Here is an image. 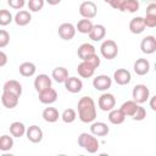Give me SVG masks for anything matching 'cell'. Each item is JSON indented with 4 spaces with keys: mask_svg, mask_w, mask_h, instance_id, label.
Segmentation results:
<instances>
[{
    "mask_svg": "<svg viewBox=\"0 0 156 156\" xmlns=\"http://www.w3.org/2000/svg\"><path fill=\"white\" fill-rule=\"evenodd\" d=\"M78 116L79 119L84 123H90L96 118V107L95 102L90 96H83L78 101Z\"/></svg>",
    "mask_w": 156,
    "mask_h": 156,
    "instance_id": "cell-1",
    "label": "cell"
},
{
    "mask_svg": "<svg viewBox=\"0 0 156 156\" xmlns=\"http://www.w3.org/2000/svg\"><path fill=\"white\" fill-rule=\"evenodd\" d=\"M78 145L87 150L90 154H94L99 150V141L94 136V134H88V133H82L78 136Z\"/></svg>",
    "mask_w": 156,
    "mask_h": 156,
    "instance_id": "cell-2",
    "label": "cell"
},
{
    "mask_svg": "<svg viewBox=\"0 0 156 156\" xmlns=\"http://www.w3.org/2000/svg\"><path fill=\"white\" fill-rule=\"evenodd\" d=\"M100 51H101V55H102L106 60H112V58H115V57L117 56V54H118V46H117V44H116L113 40L107 39V40H105V41L101 44Z\"/></svg>",
    "mask_w": 156,
    "mask_h": 156,
    "instance_id": "cell-3",
    "label": "cell"
},
{
    "mask_svg": "<svg viewBox=\"0 0 156 156\" xmlns=\"http://www.w3.org/2000/svg\"><path fill=\"white\" fill-rule=\"evenodd\" d=\"M133 100L138 104H143L145 102L147 99H149V95H150V90L146 85L144 84H136L134 88H133Z\"/></svg>",
    "mask_w": 156,
    "mask_h": 156,
    "instance_id": "cell-4",
    "label": "cell"
},
{
    "mask_svg": "<svg viewBox=\"0 0 156 156\" xmlns=\"http://www.w3.org/2000/svg\"><path fill=\"white\" fill-rule=\"evenodd\" d=\"M98 7L93 1H83L79 6V13L83 18H94L96 16Z\"/></svg>",
    "mask_w": 156,
    "mask_h": 156,
    "instance_id": "cell-5",
    "label": "cell"
},
{
    "mask_svg": "<svg viewBox=\"0 0 156 156\" xmlns=\"http://www.w3.org/2000/svg\"><path fill=\"white\" fill-rule=\"evenodd\" d=\"M98 105H99L100 110H102V111H111V110H113V107L116 105V99L112 94L105 93L99 98Z\"/></svg>",
    "mask_w": 156,
    "mask_h": 156,
    "instance_id": "cell-6",
    "label": "cell"
},
{
    "mask_svg": "<svg viewBox=\"0 0 156 156\" xmlns=\"http://www.w3.org/2000/svg\"><path fill=\"white\" fill-rule=\"evenodd\" d=\"M112 84V79L106 76V74H100L98 77L94 78L93 80V85L96 90H100V91H104V90H107Z\"/></svg>",
    "mask_w": 156,
    "mask_h": 156,
    "instance_id": "cell-7",
    "label": "cell"
},
{
    "mask_svg": "<svg viewBox=\"0 0 156 156\" xmlns=\"http://www.w3.org/2000/svg\"><path fill=\"white\" fill-rule=\"evenodd\" d=\"M76 27L72 24V23H62L60 27H58V35L61 37V39L63 40H71L74 34H76Z\"/></svg>",
    "mask_w": 156,
    "mask_h": 156,
    "instance_id": "cell-8",
    "label": "cell"
},
{
    "mask_svg": "<svg viewBox=\"0 0 156 156\" xmlns=\"http://www.w3.org/2000/svg\"><path fill=\"white\" fill-rule=\"evenodd\" d=\"M140 49L144 54H154L156 51V38L154 35L145 37L140 43Z\"/></svg>",
    "mask_w": 156,
    "mask_h": 156,
    "instance_id": "cell-9",
    "label": "cell"
},
{
    "mask_svg": "<svg viewBox=\"0 0 156 156\" xmlns=\"http://www.w3.org/2000/svg\"><path fill=\"white\" fill-rule=\"evenodd\" d=\"M113 79L117 84L119 85H126L130 82L132 79V76H130V72L128 69H124V68H118L113 73Z\"/></svg>",
    "mask_w": 156,
    "mask_h": 156,
    "instance_id": "cell-10",
    "label": "cell"
},
{
    "mask_svg": "<svg viewBox=\"0 0 156 156\" xmlns=\"http://www.w3.org/2000/svg\"><path fill=\"white\" fill-rule=\"evenodd\" d=\"M34 88L38 93H40L48 88H51V79L46 74H39L34 79Z\"/></svg>",
    "mask_w": 156,
    "mask_h": 156,
    "instance_id": "cell-11",
    "label": "cell"
},
{
    "mask_svg": "<svg viewBox=\"0 0 156 156\" xmlns=\"http://www.w3.org/2000/svg\"><path fill=\"white\" fill-rule=\"evenodd\" d=\"M18 95L13 94V93H10V91H2V95H1V102L5 107L7 108H13L17 106L18 104Z\"/></svg>",
    "mask_w": 156,
    "mask_h": 156,
    "instance_id": "cell-12",
    "label": "cell"
},
{
    "mask_svg": "<svg viewBox=\"0 0 156 156\" xmlns=\"http://www.w3.org/2000/svg\"><path fill=\"white\" fill-rule=\"evenodd\" d=\"M77 72L83 78H90L95 72V67L88 61H82L77 67Z\"/></svg>",
    "mask_w": 156,
    "mask_h": 156,
    "instance_id": "cell-13",
    "label": "cell"
},
{
    "mask_svg": "<svg viewBox=\"0 0 156 156\" xmlns=\"http://www.w3.org/2000/svg\"><path fill=\"white\" fill-rule=\"evenodd\" d=\"M57 99V93L52 88H48L39 93V101L41 104H52Z\"/></svg>",
    "mask_w": 156,
    "mask_h": 156,
    "instance_id": "cell-14",
    "label": "cell"
},
{
    "mask_svg": "<svg viewBox=\"0 0 156 156\" xmlns=\"http://www.w3.org/2000/svg\"><path fill=\"white\" fill-rule=\"evenodd\" d=\"M65 88L69 93H79L83 88V83L77 77H68L65 82Z\"/></svg>",
    "mask_w": 156,
    "mask_h": 156,
    "instance_id": "cell-15",
    "label": "cell"
},
{
    "mask_svg": "<svg viewBox=\"0 0 156 156\" xmlns=\"http://www.w3.org/2000/svg\"><path fill=\"white\" fill-rule=\"evenodd\" d=\"M26 134H27L28 140L32 143H40L43 139V130L38 126H30L27 129Z\"/></svg>",
    "mask_w": 156,
    "mask_h": 156,
    "instance_id": "cell-16",
    "label": "cell"
},
{
    "mask_svg": "<svg viewBox=\"0 0 156 156\" xmlns=\"http://www.w3.org/2000/svg\"><path fill=\"white\" fill-rule=\"evenodd\" d=\"M79 58H82L83 61L88 60L90 56H93L95 54V48L91 45V44H88V43H84L82 44L79 48H78V51H77Z\"/></svg>",
    "mask_w": 156,
    "mask_h": 156,
    "instance_id": "cell-17",
    "label": "cell"
},
{
    "mask_svg": "<svg viewBox=\"0 0 156 156\" xmlns=\"http://www.w3.org/2000/svg\"><path fill=\"white\" fill-rule=\"evenodd\" d=\"M145 27L146 26H145V21H144L143 17H134V18H132V21L129 23V29L134 34L143 33L144 29H145Z\"/></svg>",
    "mask_w": 156,
    "mask_h": 156,
    "instance_id": "cell-18",
    "label": "cell"
},
{
    "mask_svg": "<svg viewBox=\"0 0 156 156\" xmlns=\"http://www.w3.org/2000/svg\"><path fill=\"white\" fill-rule=\"evenodd\" d=\"M150 69V62L146 58H138L134 62V72L138 76H144Z\"/></svg>",
    "mask_w": 156,
    "mask_h": 156,
    "instance_id": "cell-19",
    "label": "cell"
},
{
    "mask_svg": "<svg viewBox=\"0 0 156 156\" xmlns=\"http://www.w3.org/2000/svg\"><path fill=\"white\" fill-rule=\"evenodd\" d=\"M2 91H10V93H13V94L21 96V94H22V85H21L20 82H17L15 79H10V80H7L4 84Z\"/></svg>",
    "mask_w": 156,
    "mask_h": 156,
    "instance_id": "cell-20",
    "label": "cell"
},
{
    "mask_svg": "<svg viewBox=\"0 0 156 156\" xmlns=\"http://www.w3.org/2000/svg\"><path fill=\"white\" fill-rule=\"evenodd\" d=\"M90 132L95 136H105V135H107V133L110 132V129H108V127H107L106 123H104V122H95V123L91 124Z\"/></svg>",
    "mask_w": 156,
    "mask_h": 156,
    "instance_id": "cell-21",
    "label": "cell"
},
{
    "mask_svg": "<svg viewBox=\"0 0 156 156\" xmlns=\"http://www.w3.org/2000/svg\"><path fill=\"white\" fill-rule=\"evenodd\" d=\"M106 35V28L102 24H95L89 33V38L94 41H100Z\"/></svg>",
    "mask_w": 156,
    "mask_h": 156,
    "instance_id": "cell-22",
    "label": "cell"
},
{
    "mask_svg": "<svg viewBox=\"0 0 156 156\" xmlns=\"http://www.w3.org/2000/svg\"><path fill=\"white\" fill-rule=\"evenodd\" d=\"M30 20H32V16H30V13H29L28 11H26V10L18 11V12L16 13V16H15V22H16V24H17V26H21V27L28 24V23L30 22Z\"/></svg>",
    "mask_w": 156,
    "mask_h": 156,
    "instance_id": "cell-23",
    "label": "cell"
},
{
    "mask_svg": "<svg viewBox=\"0 0 156 156\" xmlns=\"http://www.w3.org/2000/svg\"><path fill=\"white\" fill-rule=\"evenodd\" d=\"M126 117L127 116L123 113V111L121 108L119 110H111L110 113H108V121L112 124H121V123H123Z\"/></svg>",
    "mask_w": 156,
    "mask_h": 156,
    "instance_id": "cell-24",
    "label": "cell"
},
{
    "mask_svg": "<svg viewBox=\"0 0 156 156\" xmlns=\"http://www.w3.org/2000/svg\"><path fill=\"white\" fill-rule=\"evenodd\" d=\"M51 76L57 83H65L66 79L68 78V71L65 67H56L54 68Z\"/></svg>",
    "mask_w": 156,
    "mask_h": 156,
    "instance_id": "cell-25",
    "label": "cell"
},
{
    "mask_svg": "<svg viewBox=\"0 0 156 156\" xmlns=\"http://www.w3.org/2000/svg\"><path fill=\"white\" fill-rule=\"evenodd\" d=\"M58 117H60L58 111H57L55 107H46V108H44V111H43V118H44L46 122H49V123L56 122V121L58 119Z\"/></svg>",
    "mask_w": 156,
    "mask_h": 156,
    "instance_id": "cell-26",
    "label": "cell"
},
{
    "mask_svg": "<svg viewBox=\"0 0 156 156\" xmlns=\"http://www.w3.org/2000/svg\"><path fill=\"white\" fill-rule=\"evenodd\" d=\"M138 106H139L138 102H135L134 100H129V101H126V102L122 104L121 110L123 111V113H124L126 116L133 117L134 113H135V111H136V108H138Z\"/></svg>",
    "mask_w": 156,
    "mask_h": 156,
    "instance_id": "cell-27",
    "label": "cell"
},
{
    "mask_svg": "<svg viewBox=\"0 0 156 156\" xmlns=\"http://www.w3.org/2000/svg\"><path fill=\"white\" fill-rule=\"evenodd\" d=\"M93 27H94V24L91 23V21L89 18H83V20L78 21V23L76 26L77 30L79 33H83V34H89L90 30L93 29Z\"/></svg>",
    "mask_w": 156,
    "mask_h": 156,
    "instance_id": "cell-28",
    "label": "cell"
},
{
    "mask_svg": "<svg viewBox=\"0 0 156 156\" xmlns=\"http://www.w3.org/2000/svg\"><path fill=\"white\" fill-rule=\"evenodd\" d=\"M35 65L32 63V62H23L20 65V73L23 76V77H32L34 73H35Z\"/></svg>",
    "mask_w": 156,
    "mask_h": 156,
    "instance_id": "cell-29",
    "label": "cell"
},
{
    "mask_svg": "<svg viewBox=\"0 0 156 156\" xmlns=\"http://www.w3.org/2000/svg\"><path fill=\"white\" fill-rule=\"evenodd\" d=\"M26 132H27L26 127H24V124L22 122H13L10 126V133L15 138H21Z\"/></svg>",
    "mask_w": 156,
    "mask_h": 156,
    "instance_id": "cell-30",
    "label": "cell"
},
{
    "mask_svg": "<svg viewBox=\"0 0 156 156\" xmlns=\"http://www.w3.org/2000/svg\"><path fill=\"white\" fill-rule=\"evenodd\" d=\"M139 10V1L138 0H126L121 7L119 11H123V12H135Z\"/></svg>",
    "mask_w": 156,
    "mask_h": 156,
    "instance_id": "cell-31",
    "label": "cell"
},
{
    "mask_svg": "<svg viewBox=\"0 0 156 156\" xmlns=\"http://www.w3.org/2000/svg\"><path fill=\"white\" fill-rule=\"evenodd\" d=\"M12 146H13V139H12V136L4 134V135L0 138V150H1V151H7V150H10Z\"/></svg>",
    "mask_w": 156,
    "mask_h": 156,
    "instance_id": "cell-32",
    "label": "cell"
},
{
    "mask_svg": "<svg viewBox=\"0 0 156 156\" xmlns=\"http://www.w3.org/2000/svg\"><path fill=\"white\" fill-rule=\"evenodd\" d=\"M76 117H77V115L73 108H66L61 115V118L65 123H72L76 119Z\"/></svg>",
    "mask_w": 156,
    "mask_h": 156,
    "instance_id": "cell-33",
    "label": "cell"
},
{
    "mask_svg": "<svg viewBox=\"0 0 156 156\" xmlns=\"http://www.w3.org/2000/svg\"><path fill=\"white\" fill-rule=\"evenodd\" d=\"M45 0H29L28 1V9L33 12H38L43 9Z\"/></svg>",
    "mask_w": 156,
    "mask_h": 156,
    "instance_id": "cell-34",
    "label": "cell"
},
{
    "mask_svg": "<svg viewBox=\"0 0 156 156\" xmlns=\"http://www.w3.org/2000/svg\"><path fill=\"white\" fill-rule=\"evenodd\" d=\"M12 21V15L10 11L7 10H1L0 11V24L1 26H6L9 23H11Z\"/></svg>",
    "mask_w": 156,
    "mask_h": 156,
    "instance_id": "cell-35",
    "label": "cell"
},
{
    "mask_svg": "<svg viewBox=\"0 0 156 156\" xmlns=\"http://www.w3.org/2000/svg\"><path fill=\"white\" fill-rule=\"evenodd\" d=\"M10 41V34L5 30L1 29L0 30V48H5Z\"/></svg>",
    "mask_w": 156,
    "mask_h": 156,
    "instance_id": "cell-36",
    "label": "cell"
},
{
    "mask_svg": "<svg viewBox=\"0 0 156 156\" xmlns=\"http://www.w3.org/2000/svg\"><path fill=\"white\" fill-rule=\"evenodd\" d=\"M145 117H146V111H145V108L141 107V106H138V108H136V111H135V113H134V116H133L132 118H133L134 121H143Z\"/></svg>",
    "mask_w": 156,
    "mask_h": 156,
    "instance_id": "cell-37",
    "label": "cell"
},
{
    "mask_svg": "<svg viewBox=\"0 0 156 156\" xmlns=\"http://www.w3.org/2000/svg\"><path fill=\"white\" fill-rule=\"evenodd\" d=\"M7 4L10 5V7L18 10V9H22L26 2H24V0H7Z\"/></svg>",
    "mask_w": 156,
    "mask_h": 156,
    "instance_id": "cell-38",
    "label": "cell"
},
{
    "mask_svg": "<svg viewBox=\"0 0 156 156\" xmlns=\"http://www.w3.org/2000/svg\"><path fill=\"white\" fill-rule=\"evenodd\" d=\"M145 26L146 27H150V28H154L156 27V16H151V15H146L145 18Z\"/></svg>",
    "mask_w": 156,
    "mask_h": 156,
    "instance_id": "cell-39",
    "label": "cell"
},
{
    "mask_svg": "<svg viewBox=\"0 0 156 156\" xmlns=\"http://www.w3.org/2000/svg\"><path fill=\"white\" fill-rule=\"evenodd\" d=\"M85 61H88V62H90L95 68H98L99 67V65H100V58H99V56L96 55V54H94L93 56H90L88 60H85Z\"/></svg>",
    "mask_w": 156,
    "mask_h": 156,
    "instance_id": "cell-40",
    "label": "cell"
},
{
    "mask_svg": "<svg viewBox=\"0 0 156 156\" xmlns=\"http://www.w3.org/2000/svg\"><path fill=\"white\" fill-rule=\"evenodd\" d=\"M124 1L126 0H111L110 1V5H111V7H113L116 10H121V7H122V5H123Z\"/></svg>",
    "mask_w": 156,
    "mask_h": 156,
    "instance_id": "cell-41",
    "label": "cell"
},
{
    "mask_svg": "<svg viewBox=\"0 0 156 156\" xmlns=\"http://www.w3.org/2000/svg\"><path fill=\"white\" fill-rule=\"evenodd\" d=\"M146 15L156 16V4H150V5L146 7Z\"/></svg>",
    "mask_w": 156,
    "mask_h": 156,
    "instance_id": "cell-42",
    "label": "cell"
},
{
    "mask_svg": "<svg viewBox=\"0 0 156 156\" xmlns=\"http://www.w3.org/2000/svg\"><path fill=\"white\" fill-rule=\"evenodd\" d=\"M7 61V57H6V54L4 51H0V67H4L5 63Z\"/></svg>",
    "mask_w": 156,
    "mask_h": 156,
    "instance_id": "cell-43",
    "label": "cell"
},
{
    "mask_svg": "<svg viewBox=\"0 0 156 156\" xmlns=\"http://www.w3.org/2000/svg\"><path fill=\"white\" fill-rule=\"evenodd\" d=\"M149 104H150V107H151L154 111H156V95L150 99V102H149Z\"/></svg>",
    "mask_w": 156,
    "mask_h": 156,
    "instance_id": "cell-44",
    "label": "cell"
},
{
    "mask_svg": "<svg viewBox=\"0 0 156 156\" xmlns=\"http://www.w3.org/2000/svg\"><path fill=\"white\" fill-rule=\"evenodd\" d=\"M46 2H48L49 5H57V4L61 2V0H46Z\"/></svg>",
    "mask_w": 156,
    "mask_h": 156,
    "instance_id": "cell-45",
    "label": "cell"
},
{
    "mask_svg": "<svg viewBox=\"0 0 156 156\" xmlns=\"http://www.w3.org/2000/svg\"><path fill=\"white\" fill-rule=\"evenodd\" d=\"M104 1H105V2H108V4H110V1H111V0H104Z\"/></svg>",
    "mask_w": 156,
    "mask_h": 156,
    "instance_id": "cell-46",
    "label": "cell"
},
{
    "mask_svg": "<svg viewBox=\"0 0 156 156\" xmlns=\"http://www.w3.org/2000/svg\"><path fill=\"white\" fill-rule=\"evenodd\" d=\"M155 1H156V0H155Z\"/></svg>",
    "mask_w": 156,
    "mask_h": 156,
    "instance_id": "cell-47",
    "label": "cell"
}]
</instances>
